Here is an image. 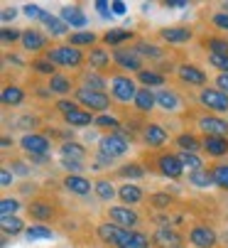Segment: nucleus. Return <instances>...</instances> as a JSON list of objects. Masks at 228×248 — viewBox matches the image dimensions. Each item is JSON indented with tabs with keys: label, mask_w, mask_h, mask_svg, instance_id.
<instances>
[{
	"label": "nucleus",
	"mask_w": 228,
	"mask_h": 248,
	"mask_svg": "<svg viewBox=\"0 0 228 248\" xmlns=\"http://www.w3.org/2000/svg\"><path fill=\"white\" fill-rule=\"evenodd\" d=\"M84 155H86V150L79 145V143H64L61 145V157H69V160H84Z\"/></svg>",
	"instance_id": "37"
},
{
	"label": "nucleus",
	"mask_w": 228,
	"mask_h": 248,
	"mask_svg": "<svg viewBox=\"0 0 228 248\" xmlns=\"http://www.w3.org/2000/svg\"><path fill=\"white\" fill-rule=\"evenodd\" d=\"M76 96V103H81L84 108H91V111H98L106 116V111L110 108V98L101 91H93V89H86V86H79L74 91Z\"/></svg>",
	"instance_id": "3"
},
{
	"label": "nucleus",
	"mask_w": 228,
	"mask_h": 248,
	"mask_svg": "<svg viewBox=\"0 0 228 248\" xmlns=\"http://www.w3.org/2000/svg\"><path fill=\"white\" fill-rule=\"evenodd\" d=\"M61 20H64L66 25H71V27H86V22H89L79 5H66V8H61Z\"/></svg>",
	"instance_id": "21"
},
{
	"label": "nucleus",
	"mask_w": 228,
	"mask_h": 248,
	"mask_svg": "<svg viewBox=\"0 0 228 248\" xmlns=\"http://www.w3.org/2000/svg\"><path fill=\"white\" fill-rule=\"evenodd\" d=\"M25 236H27V241H42V238H54V231L49 229V226H27V231H25Z\"/></svg>",
	"instance_id": "34"
},
{
	"label": "nucleus",
	"mask_w": 228,
	"mask_h": 248,
	"mask_svg": "<svg viewBox=\"0 0 228 248\" xmlns=\"http://www.w3.org/2000/svg\"><path fill=\"white\" fill-rule=\"evenodd\" d=\"M110 93H113V98H118V101H135L137 86H135V81L130 77L118 74V77L110 79Z\"/></svg>",
	"instance_id": "6"
},
{
	"label": "nucleus",
	"mask_w": 228,
	"mask_h": 248,
	"mask_svg": "<svg viewBox=\"0 0 228 248\" xmlns=\"http://www.w3.org/2000/svg\"><path fill=\"white\" fill-rule=\"evenodd\" d=\"M192 30L189 27H182V25H177V27H162L160 30V37L165 40V42H172V45H182V42H189L192 40Z\"/></svg>",
	"instance_id": "17"
},
{
	"label": "nucleus",
	"mask_w": 228,
	"mask_h": 248,
	"mask_svg": "<svg viewBox=\"0 0 228 248\" xmlns=\"http://www.w3.org/2000/svg\"><path fill=\"white\" fill-rule=\"evenodd\" d=\"M157 103H160V108H165V111H177V108H179V98H177V93L169 91V89L157 91Z\"/></svg>",
	"instance_id": "28"
},
{
	"label": "nucleus",
	"mask_w": 228,
	"mask_h": 248,
	"mask_svg": "<svg viewBox=\"0 0 228 248\" xmlns=\"http://www.w3.org/2000/svg\"><path fill=\"white\" fill-rule=\"evenodd\" d=\"M201 148L211 155V157H223L228 155V138H213V135H206Z\"/></svg>",
	"instance_id": "19"
},
{
	"label": "nucleus",
	"mask_w": 228,
	"mask_h": 248,
	"mask_svg": "<svg viewBox=\"0 0 228 248\" xmlns=\"http://www.w3.org/2000/svg\"><path fill=\"white\" fill-rule=\"evenodd\" d=\"M64 121L71 125V128H84V125H91L96 118L89 113V111H84L81 108V106H79V108H74V111H69L66 116H64Z\"/></svg>",
	"instance_id": "22"
},
{
	"label": "nucleus",
	"mask_w": 228,
	"mask_h": 248,
	"mask_svg": "<svg viewBox=\"0 0 228 248\" xmlns=\"http://www.w3.org/2000/svg\"><path fill=\"white\" fill-rule=\"evenodd\" d=\"M211 174H213V182H216V187H221V189H228V165H226V162H221V165H213Z\"/></svg>",
	"instance_id": "39"
},
{
	"label": "nucleus",
	"mask_w": 228,
	"mask_h": 248,
	"mask_svg": "<svg viewBox=\"0 0 228 248\" xmlns=\"http://www.w3.org/2000/svg\"><path fill=\"white\" fill-rule=\"evenodd\" d=\"M177 74H179V79H182L184 84H189V86H204V84H206L204 69H199V66H194V64H182V66L177 69Z\"/></svg>",
	"instance_id": "13"
},
{
	"label": "nucleus",
	"mask_w": 228,
	"mask_h": 248,
	"mask_svg": "<svg viewBox=\"0 0 228 248\" xmlns=\"http://www.w3.org/2000/svg\"><path fill=\"white\" fill-rule=\"evenodd\" d=\"M201 103L211 111H218V113H228V93L218 91V89H201Z\"/></svg>",
	"instance_id": "8"
},
{
	"label": "nucleus",
	"mask_w": 228,
	"mask_h": 248,
	"mask_svg": "<svg viewBox=\"0 0 228 248\" xmlns=\"http://www.w3.org/2000/svg\"><path fill=\"white\" fill-rule=\"evenodd\" d=\"M199 128L206 133V135H213V138H228V123L223 118H216V116H204L199 121Z\"/></svg>",
	"instance_id": "15"
},
{
	"label": "nucleus",
	"mask_w": 228,
	"mask_h": 248,
	"mask_svg": "<svg viewBox=\"0 0 228 248\" xmlns=\"http://www.w3.org/2000/svg\"><path fill=\"white\" fill-rule=\"evenodd\" d=\"M223 238H226V243H228V233H226V236H223Z\"/></svg>",
	"instance_id": "63"
},
{
	"label": "nucleus",
	"mask_w": 228,
	"mask_h": 248,
	"mask_svg": "<svg viewBox=\"0 0 228 248\" xmlns=\"http://www.w3.org/2000/svg\"><path fill=\"white\" fill-rule=\"evenodd\" d=\"M135 108L137 111H142V113H147V111H152L155 108V103H157V96L152 93L150 89H137V96H135Z\"/></svg>",
	"instance_id": "24"
},
{
	"label": "nucleus",
	"mask_w": 228,
	"mask_h": 248,
	"mask_svg": "<svg viewBox=\"0 0 228 248\" xmlns=\"http://www.w3.org/2000/svg\"><path fill=\"white\" fill-rule=\"evenodd\" d=\"M211 22L218 27V30H228V13H216L211 17Z\"/></svg>",
	"instance_id": "53"
},
{
	"label": "nucleus",
	"mask_w": 228,
	"mask_h": 248,
	"mask_svg": "<svg viewBox=\"0 0 228 248\" xmlns=\"http://www.w3.org/2000/svg\"><path fill=\"white\" fill-rule=\"evenodd\" d=\"M22 10H25V15H27L30 20H42V17H45V10H42L40 5H25Z\"/></svg>",
	"instance_id": "52"
},
{
	"label": "nucleus",
	"mask_w": 228,
	"mask_h": 248,
	"mask_svg": "<svg viewBox=\"0 0 228 248\" xmlns=\"http://www.w3.org/2000/svg\"><path fill=\"white\" fill-rule=\"evenodd\" d=\"M0 226H3V236H17V233L27 231L25 224L17 217H3V219H0Z\"/></svg>",
	"instance_id": "29"
},
{
	"label": "nucleus",
	"mask_w": 228,
	"mask_h": 248,
	"mask_svg": "<svg viewBox=\"0 0 228 248\" xmlns=\"http://www.w3.org/2000/svg\"><path fill=\"white\" fill-rule=\"evenodd\" d=\"M15 15H17L15 8H3V15L0 17H3V22H10V20H15Z\"/></svg>",
	"instance_id": "59"
},
{
	"label": "nucleus",
	"mask_w": 228,
	"mask_h": 248,
	"mask_svg": "<svg viewBox=\"0 0 228 248\" xmlns=\"http://www.w3.org/2000/svg\"><path fill=\"white\" fill-rule=\"evenodd\" d=\"M108 219H110V224H116V226H121V229H130L133 231V226H137V214L130 209V206H110L108 209Z\"/></svg>",
	"instance_id": "7"
},
{
	"label": "nucleus",
	"mask_w": 228,
	"mask_h": 248,
	"mask_svg": "<svg viewBox=\"0 0 228 248\" xmlns=\"http://www.w3.org/2000/svg\"><path fill=\"white\" fill-rule=\"evenodd\" d=\"M84 84H86V89H93V91H101V93H103V89H106L103 77H98L96 72H86V74H84Z\"/></svg>",
	"instance_id": "44"
},
{
	"label": "nucleus",
	"mask_w": 228,
	"mask_h": 248,
	"mask_svg": "<svg viewBox=\"0 0 228 248\" xmlns=\"http://www.w3.org/2000/svg\"><path fill=\"white\" fill-rule=\"evenodd\" d=\"M20 42H22V47L27 52H40V49L47 47V37L40 30H22V40Z\"/></svg>",
	"instance_id": "18"
},
{
	"label": "nucleus",
	"mask_w": 228,
	"mask_h": 248,
	"mask_svg": "<svg viewBox=\"0 0 228 248\" xmlns=\"http://www.w3.org/2000/svg\"><path fill=\"white\" fill-rule=\"evenodd\" d=\"M157 167H160V172L165 174V177H169V180H179V177L184 174V165H182V160H179V155H162L160 160H157Z\"/></svg>",
	"instance_id": "12"
},
{
	"label": "nucleus",
	"mask_w": 228,
	"mask_h": 248,
	"mask_svg": "<svg viewBox=\"0 0 228 248\" xmlns=\"http://www.w3.org/2000/svg\"><path fill=\"white\" fill-rule=\"evenodd\" d=\"M165 5H167V8H186V3H184V0H167Z\"/></svg>",
	"instance_id": "61"
},
{
	"label": "nucleus",
	"mask_w": 228,
	"mask_h": 248,
	"mask_svg": "<svg viewBox=\"0 0 228 248\" xmlns=\"http://www.w3.org/2000/svg\"><path fill=\"white\" fill-rule=\"evenodd\" d=\"M32 69L37 74H45V77H54L57 74V69H54V64L49 62V59H37V62H32Z\"/></svg>",
	"instance_id": "43"
},
{
	"label": "nucleus",
	"mask_w": 228,
	"mask_h": 248,
	"mask_svg": "<svg viewBox=\"0 0 228 248\" xmlns=\"http://www.w3.org/2000/svg\"><path fill=\"white\" fill-rule=\"evenodd\" d=\"M0 101H3L5 106H20L25 101V91L20 86H15V84H8L3 89V93H0Z\"/></svg>",
	"instance_id": "25"
},
{
	"label": "nucleus",
	"mask_w": 228,
	"mask_h": 248,
	"mask_svg": "<svg viewBox=\"0 0 228 248\" xmlns=\"http://www.w3.org/2000/svg\"><path fill=\"white\" fill-rule=\"evenodd\" d=\"M93 125H98V128H106V130H113V133H118V128H121L118 118H113V116H98V118L93 121Z\"/></svg>",
	"instance_id": "46"
},
{
	"label": "nucleus",
	"mask_w": 228,
	"mask_h": 248,
	"mask_svg": "<svg viewBox=\"0 0 228 248\" xmlns=\"http://www.w3.org/2000/svg\"><path fill=\"white\" fill-rule=\"evenodd\" d=\"M113 59L121 69H130V72H142V62L137 57V52H130V49H113Z\"/></svg>",
	"instance_id": "14"
},
{
	"label": "nucleus",
	"mask_w": 228,
	"mask_h": 248,
	"mask_svg": "<svg viewBox=\"0 0 228 248\" xmlns=\"http://www.w3.org/2000/svg\"><path fill=\"white\" fill-rule=\"evenodd\" d=\"M189 241H192L197 248H213L216 241H218V236H216V231L211 226L199 224V226H194L192 231H189Z\"/></svg>",
	"instance_id": "10"
},
{
	"label": "nucleus",
	"mask_w": 228,
	"mask_h": 248,
	"mask_svg": "<svg viewBox=\"0 0 228 248\" xmlns=\"http://www.w3.org/2000/svg\"><path fill=\"white\" fill-rule=\"evenodd\" d=\"M142 140H145L150 148H160V145L167 143V130L160 123H147L142 128Z\"/></svg>",
	"instance_id": "16"
},
{
	"label": "nucleus",
	"mask_w": 228,
	"mask_h": 248,
	"mask_svg": "<svg viewBox=\"0 0 228 248\" xmlns=\"http://www.w3.org/2000/svg\"><path fill=\"white\" fill-rule=\"evenodd\" d=\"M57 108L61 111V116H66L69 111H74V108H79V103H74V101H59V103H57Z\"/></svg>",
	"instance_id": "54"
},
{
	"label": "nucleus",
	"mask_w": 228,
	"mask_h": 248,
	"mask_svg": "<svg viewBox=\"0 0 228 248\" xmlns=\"http://www.w3.org/2000/svg\"><path fill=\"white\" fill-rule=\"evenodd\" d=\"M130 37H133L130 30H108V32L103 34V42H108V45H121V42H125V40H130Z\"/></svg>",
	"instance_id": "36"
},
{
	"label": "nucleus",
	"mask_w": 228,
	"mask_h": 248,
	"mask_svg": "<svg viewBox=\"0 0 228 248\" xmlns=\"http://www.w3.org/2000/svg\"><path fill=\"white\" fill-rule=\"evenodd\" d=\"M189 182H192L194 187H199V189H206V187L216 185V182H213V174H211V170H199V172H189Z\"/></svg>",
	"instance_id": "27"
},
{
	"label": "nucleus",
	"mask_w": 228,
	"mask_h": 248,
	"mask_svg": "<svg viewBox=\"0 0 228 248\" xmlns=\"http://www.w3.org/2000/svg\"><path fill=\"white\" fill-rule=\"evenodd\" d=\"M52 93H69L71 91V79H66V77H61V74H54L52 79H49V86H47Z\"/></svg>",
	"instance_id": "33"
},
{
	"label": "nucleus",
	"mask_w": 228,
	"mask_h": 248,
	"mask_svg": "<svg viewBox=\"0 0 228 248\" xmlns=\"http://www.w3.org/2000/svg\"><path fill=\"white\" fill-rule=\"evenodd\" d=\"M147 204H150L152 209H169V206H172V197L165 194V192H157V194H150Z\"/></svg>",
	"instance_id": "42"
},
{
	"label": "nucleus",
	"mask_w": 228,
	"mask_h": 248,
	"mask_svg": "<svg viewBox=\"0 0 228 248\" xmlns=\"http://www.w3.org/2000/svg\"><path fill=\"white\" fill-rule=\"evenodd\" d=\"M209 64L221 69V74H228V54H209Z\"/></svg>",
	"instance_id": "47"
},
{
	"label": "nucleus",
	"mask_w": 228,
	"mask_h": 248,
	"mask_svg": "<svg viewBox=\"0 0 228 248\" xmlns=\"http://www.w3.org/2000/svg\"><path fill=\"white\" fill-rule=\"evenodd\" d=\"M89 64H91V69H96V72H106V69L110 66V54L103 47H91Z\"/></svg>",
	"instance_id": "23"
},
{
	"label": "nucleus",
	"mask_w": 228,
	"mask_h": 248,
	"mask_svg": "<svg viewBox=\"0 0 228 248\" xmlns=\"http://www.w3.org/2000/svg\"><path fill=\"white\" fill-rule=\"evenodd\" d=\"M152 241H155L157 248H184V238L169 229V226H160L155 229V233H152Z\"/></svg>",
	"instance_id": "9"
},
{
	"label": "nucleus",
	"mask_w": 228,
	"mask_h": 248,
	"mask_svg": "<svg viewBox=\"0 0 228 248\" xmlns=\"http://www.w3.org/2000/svg\"><path fill=\"white\" fill-rule=\"evenodd\" d=\"M64 187L71 194H79V197H84V194H89L93 189V185L89 180H84V177H79V174H69L66 180H64Z\"/></svg>",
	"instance_id": "20"
},
{
	"label": "nucleus",
	"mask_w": 228,
	"mask_h": 248,
	"mask_svg": "<svg viewBox=\"0 0 228 248\" xmlns=\"http://www.w3.org/2000/svg\"><path fill=\"white\" fill-rule=\"evenodd\" d=\"M177 145L184 150V153H197L199 148H201V143L194 138V135H189V133H184V135H179L177 138Z\"/></svg>",
	"instance_id": "41"
},
{
	"label": "nucleus",
	"mask_w": 228,
	"mask_h": 248,
	"mask_svg": "<svg viewBox=\"0 0 228 248\" xmlns=\"http://www.w3.org/2000/svg\"><path fill=\"white\" fill-rule=\"evenodd\" d=\"M118 177H130V180H140V177H145V167L140 165V162H128V165H123V167H118V172H116Z\"/></svg>",
	"instance_id": "32"
},
{
	"label": "nucleus",
	"mask_w": 228,
	"mask_h": 248,
	"mask_svg": "<svg viewBox=\"0 0 228 248\" xmlns=\"http://www.w3.org/2000/svg\"><path fill=\"white\" fill-rule=\"evenodd\" d=\"M42 22L47 25V30L54 34V37H59V34H64L66 30H69V25L66 22H61V20H57V17H52L49 13H45V17H42Z\"/></svg>",
	"instance_id": "38"
},
{
	"label": "nucleus",
	"mask_w": 228,
	"mask_h": 248,
	"mask_svg": "<svg viewBox=\"0 0 228 248\" xmlns=\"http://www.w3.org/2000/svg\"><path fill=\"white\" fill-rule=\"evenodd\" d=\"M0 40H3L5 45L17 42V40H22V32H20V30H15V27H3V30H0Z\"/></svg>",
	"instance_id": "48"
},
{
	"label": "nucleus",
	"mask_w": 228,
	"mask_h": 248,
	"mask_svg": "<svg viewBox=\"0 0 228 248\" xmlns=\"http://www.w3.org/2000/svg\"><path fill=\"white\" fill-rule=\"evenodd\" d=\"M20 148H22L30 157H47L52 143H49L45 135H40V133H27V135L20 140Z\"/></svg>",
	"instance_id": "5"
},
{
	"label": "nucleus",
	"mask_w": 228,
	"mask_h": 248,
	"mask_svg": "<svg viewBox=\"0 0 228 248\" xmlns=\"http://www.w3.org/2000/svg\"><path fill=\"white\" fill-rule=\"evenodd\" d=\"M96 8L101 10V15H108V10H110V3H103V0H98V3H96Z\"/></svg>",
	"instance_id": "62"
},
{
	"label": "nucleus",
	"mask_w": 228,
	"mask_h": 248,
	"mask_svg": "<svg viewBox=\"0 0 228 248\" xmlns=\"http://www.w3.org/2000/svg\"><path fill=\"white\" fill-rule=\"evenodd\" d=\"M135 52H137V54H145V57H155V59H157V57L162 54V52H160V49H157L155 45H147V42H140Z\"/></svg>",
	"instance_id": "50"
},
{
	"label": "nucleus",
	"mask_w": 228,
	"mask_h": 248,
	"mask_svg": "<svg viewBox=\"0 0 228 248\" xmlns=\"http://www.w3.org/2000/svg\"><path fill=\"white\" fill-rule=\"evenodd\" d=\"M45 59H49L52 64H61V66H81L84 64V52L79 47H71V45H59V47H52Z\"/></svg>",
	"instance_id": "2"
},
{
	"label": "nucleus",
	"mask_w": 228,
	"mask_h": 248,
	"mask_svg": "<svg viewBox=\"0 0 228 248\" xmlns=\"http://www.w3.org/2000/svg\"><path fill=\"white\" fill-rule=\"evenodd\" d=\"M0 185H3V187H10L13 185V174H10L8 167H3V172H0Z\"/></svg>",
	"instance_id": "56"
},
{
	"label": "nucleus",
	"mask_w": 228,
	"mask_h": 248,
	"mask_svg": "<svg viewBox=\"0 0 228 248\" xmlns=\"http://www.w3.org/2000/svg\"><path fill=\"white\" fill-rule=\"evenodd\" d=\"M110 10L113 13H116V15H125V3H121V0H113V3H110Z\"/></svg>",
	"instance_id": "58"
},
{
	"label": "nucleus",
	"mask_w": 228,
	"mask_h": 248,
	"mask_svg": "<svg viewBox=\"0 0 228 248\" xmlns=\"http://www.w3.org/2000/svg\"><path fill=\"white\" fill-rule=\"evenodd\" d=\"M179 160H182L184 170H189V172L204 170V162H201V157H199L197 153H184V150H179Z\"/></svg>",
	"instance_id": "31"
},
{
	"label": "nucleus",
	"mask_w": 228,
	"mask_h": 248,
	"mask_svg": "<svg viewBox=\"0 0 228 248\" xmlns=\"http://www.w3.org/2000/svg\"><path fill=\"white\" fill-rule=\"evenodd\" d=\"M118 197H121L123 204H137V202H142V189L128 182V185H123L118 189Z\"/></svg>",
	"instance_id": "26"
},
{
	"label": "nucleus",
	"mask_w": 228,
	"mask_h": 248,
	"mask_svg": "<svg viewBox=\"0 0 228 248\" xmlns=\"http://www.w3.org/2000/svg\"><path fill=\"white\" fill-rule=\"evenodd\" d=\"M128 148H130L128 138L121 135V133H108V135L101 140V155H106V157H110V160L125 155Z\"/></svg>",
	"instance_id": "4"
},
{
	"label": "nucleus",
	"mask_w": 228,
	"mask_h": 248,
	"mask_svg": "<svg viewBox=\"0 0 228 248\" xmlns=\"http://www.w3.org/2000/svg\"><path fill=\"white\" fill-rule=\"evenodd\" d=\"M98 236L103 238V243L116 246V248H147L150 238L140 231H130V229H121L116 224H98Z\"/></svg>",
	"instance_id": "1"
},
{
	"label": "nucleus",
	"mask_w": 228,
	"mask_h": 248,
	"mask_svg": "<svg viewBox=\"0 0 228 248\" xmlns=\"http://www.w3.org/2000/svg\"><path fill=\"white\" fill-rule=\"evenodd\" d=\"M137 81L145 84V86H162L165 84V77L157 74V72H147V69H142V72L137 74Z\"/></svg>",
	"instance_id": "40"
},
{
	"label": "nucleus",
	"mask_w": 228,
	"mask_h": 248,
	"mask_svg": "<svg viewBox=\"0 0 228 248\" xmlns=\"http://www.w3.org/2000/svg\"><path fill=\"white\" fill-rule=\"evenodd\" d=\"M20 209V202L17 199H3V202H0V214H3V217H13L15 214V211Z\"/></svg>",
	"instance_id": "49"
},
{
	"label": "nucleus",
	"mask_w": 228,
	"mask_h": 248,
	"mask_svg": "<svg viewBox=\"0 0 228 248\" xmlns=\"http://www.w3.org/2000/svg\"><path fill=\"white\" fill-rule=\"evenodd\" d=\"M96 40H98V37H96V32H91V30L69 34V45H71V47H84V45L93 47V45H96Z\"/></svg>",
	"instance_id": "30"
},
{
	"label": "nucleus",
	"mask_w": 228,
	"mask_h": 248,
	"mask_svg": "<svg viewBox=\"0 0 228 248\" xmlns=\"http://www.w3.org/2000/svg\"><path fill=\"white\" fill-rule=\"evenodd\" d=\"M13 167H15V172H17V174H30V167H27L25 162H15Z\"/></svg>",
	"instance_id": "60"
},
{
	"label": "nucleus",
	"mask_w": 228,
	"mask_h": 248,
	"mask_svg": "<svg viewBox=\"0 0 228 248\" xmlns=\"http://www.w3.org/2000/svg\"><path fill=\"white\" fill-rule=\"evenodd\" d=\"M93 192H96V197L103 199V202H110L113 197H116V189H113V185H110L108 180H96Z\"/></svg>",
	"instance_id": "35"
},
{
	"label": "nucleus",
	"mask_w": 228,
	"mask_h": 248,
	"mask_svg": "<svg viewBox=\"0 0 228 248\" xmlns=\"http://www.w3.org/2000/svg\"><path fill=\"white\" fill-rule=\"evenodd\" d=\"M216 86H218V91L228 93V74H218L216 77Z\"/></svg>",
	"instance_id": "57"
},
{
	"label": "nucleus",
	"mask_w": 228,
	"mask_h": 248,
	"mask_svg": "<svg viewBox=\"0 0 228 248\" xmlns=\"http://www.w3.org/2000/svg\"><path fill=\"white\" fill-rule=\"evenodd\" d=\"M17 125H20L22 130H30V128H34V125H37V118H34V116H25V118H20V121H17Z\"/></svg>",
	"instance_id": "55"
},
{
	"label": "nucleus",
	"mask_w": 228,
	"mask_h": 248,
	"mask_svg": "<svg viewBox=\"0 0 228 248\" xmlns=\"http://www.w3.org/2000/svg\"><path fill=\"white\" fill-rule=\"evenodd\" d=\"M61 165H64V170H66L69 174H79V172L84 170V165H81L79 160H69V157H61Z\"/></svg>",
	"instance_id": "51"
},
{
	"label": "nucleus",
	"mask_w": 228,
	"mask_h": 248,
	"mask_svg": "<svg viewBox=\"0 0 228 248\" xmlns=\"http://www.w3.org/2000/svg\"><path fill=\"white\" fill-rule=\"evenodd\" d=\"M206 47L211 49L209 54H228V40H223V37H209Z\"/></svg>",
	"instance_id": "45"
},
{
	"label": "nucleus",
	"mask_w": 228,
	"mask_h": 248,
	"mask_svg": "<svg viewBox=\"0 0 228 248\" xmlns=\"http://www.w3.org/2000/svg\"><path fill=\"white\" fill-rule=\"evenodd\" d=\"M27 211H30V217L37 219V221H52L57 217V209L52 206V202L47 199H34L27 204Z\"/></svg>",
	"instance_id": "11"
}]
</instances>
